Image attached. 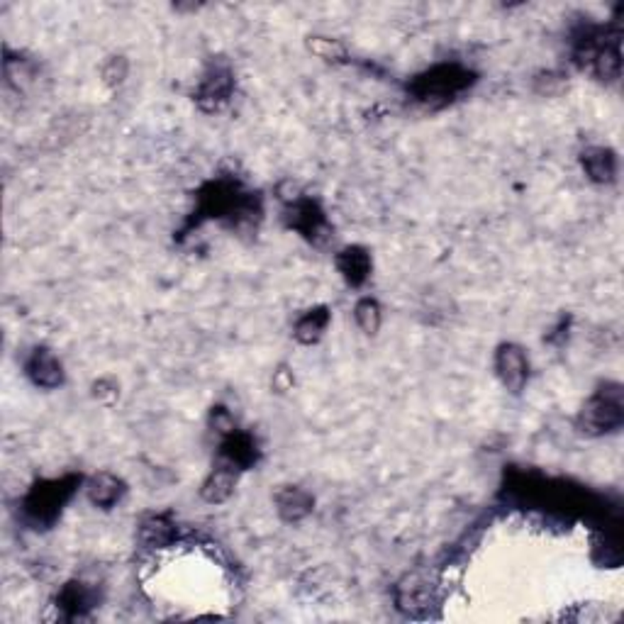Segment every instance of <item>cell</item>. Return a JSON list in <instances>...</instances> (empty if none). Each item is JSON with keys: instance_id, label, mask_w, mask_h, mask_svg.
I'll use <instances>...</instances> for the list:
<instances>
[{"instance_id": "5", "label": "cell", "mask_w": 624, "mask_h": 624, "mask_svg": "<svg viewBox=\"0 0 624 624\" xmlns=\"http://www.w3.org/2000/svg\"><path fill=\"white\" fill-rule=\"evenodd\" d=\"M27 376L32 379L34 386L40 388H57L64 380V371L61 363L57 361V356L47 352V349H37L30 361H27Z\"/></svg>"}, {"instance_id": "1", "label": "cell", "mask_w": 624, "mask_h": 624, "mask_svg": "<svg viewBox=\"0 0 624 624\" xmlns=\"http://www.w3.org/2000/svg\"><path fill=\"white\" fill-rule=\"evenodd\" d=\"M624 420L622 390L620 386H612L610 390H600L585 403L578 417V427L585 434H605V432L617 430Z\"/></svg>"}, {"instance_id": "9", "label": "cell", "mask_w": 624, "mask_h": 624, "mask_svg": "<svg viewBox=\"0 0 624 624\" xmlns=\"http://www.w3.org/2000/svg\"><path fill=\"white\" fill-rule=\"evenodd\" d=\"M337 266L352 286H361L371 273V256L361 246H349L337 256Z\"/></svg>"}, {"instance_id": "14", "label": "cell", "mask_w": 624, "mask_h": 624, "mask_svg": "<svg viewBox=\"0 0 624 624\" xmlns=\"http://www.w3.org/2000/svg\"><path fill=\"white\" fill-rule=\"evenodd\" d=\"M329 322V315L325 308H320V310H310L305 312L303 317L298 320L296 325V337L298 342H303V344H312V342H317V339L322 337V332H325V327H327Z\"/></svg>"}, {"instance_id": "13", "label": "cell", "mask_w": 624, "mask_h": 624, "mask_svg": "<svg viewBox=\"0 0 624 624\" xmlns=\"http://www.w3.org/2000/svg\"><path fill=\"white\" fill-rule=\"evenodd\" d=\"M95 595L88 591L84 583H68L59 595V610H64L68 617H81L88 608H94Z\"/></svg>"}, {"instance_id": "17", "label": "cell", "mask_w": 624, "mask_h": 624, "mask_svg": "<svg viewBox=\"0 0 624 624\" xmlns=\"http://www.w3.org/2000/svg\"><path fill=\"white\" fill-rule=\"evenodd\" d=\"M310 49L322 57V59H339L344 57V47L339 42H332V40H322V37H315L310 42Z\"/></svg>"}, {"instance_id": "7", "label": "cell", "mask_w": 624, "mask_h": 624, "mask_svg": "<svg viewBox=\"0 0 624 624\" xmlns=\"http://www.w3.org/2000/svg\"><path fill=\"white\" fill-rule=\"evenodd\" d=\"M432 593H434V588H432V583L427 578H422L420 574L407 575L406 581L397 585V608L407 610V612L430 608Z\"/></svg>"}, {"instance_id": "15", "label": "cell", "mask_w": 624, "mask_h": 624, "mask_svg": "<svg viewBox=\"0 0 624 624\" xmlns=\"http://www.w3.org/2000/svg\"><path fill=\"white\" fill-rule=\"evenodd\" d=\"M174 537H176V530H174V524L166 522L164 517H152V520H147V522L142 524L144 547H169L171 541H174Z\"/></svg>"}, {"instance_id": "11", "label": "cell", "mask_w": 624, "mask_h": 624, "mask_svg": "<svg viewBox=\"0 0 624 624\" xmlns=\"http://www.w3.org/2000/svg\"><path fill=\"white\" fill-rule=\"evenodd\" d=\"M583 169L585 174L598 181V183H610L617 176V159L615 154L605 147H593L583 154Z\"/></svg>"}, {"instance_id": "6", "label": "cell", "mask_w": 624, "mask_h": 624, "mask_svg": "<svg viewBox=\"0 0 624 624\" xmlns=\"http://www.w3.org/2000/svg\"><path fill=\"white\" fill-rule=\"evenodd\" d=\"M242 468H236L235 464H229L225 459H219V464L215 466V471L208 476V481L203 486V498L208 503H222L232 495V490L236 486Z\"/></svg>"}, {"instance_id": "2", "label": "cell", "mask_w": 624, "mask_h": 624, "mask_svg": "<svg viewBox=\"0 0 624 624\" xmlns=\"http://www.w3.org/2000/svg\"><path fill=\"white\" fill-rule=\"evenodd\" d=\"M78 483H81V478L67 476V478H59V481H49L37 486L25 500L27 517H30L34 524L54 522L57 515H59L61 505H64V503L74 495V490L78 488Z\"/></svg>"}, {"instance_id": "12", "label": "cell", "mask_w": 624, "mask_h": 624, "mask_svg": "<svg viewBox=\"0 0 624 624\" xmlns=\"http://www.w3.org/2000/svg\"><path fill=\"white\" fill-rule=\"evenodd\" d=\"M276 503H279L281 517L288 520V522L303 520L312 507V498L300 488H283L279 495H276Z\"/></svg>"}, {"instance_id": "4", "label": "cell", "mask_w": 624, "mask_h": 624, "mask_svg": "<svg viewBox=\"0 0 624 624\" xmlns=\"http://www.w3.org/2000/svg\"><path fill=\"white\" fill-rule=\"evenodd\" d=\"M495 369L510 393H520L530 379V361L517 344H503L495 354Z\"/></svg>"}, {"instance_id": "8", "label": "cell", "mask_w": 624, "mask_h": 624, "mask_svg": "<svg viewBox=\"0 0 624 624\" xmlns=\"http://www.w3.org/2000/svg\"><path fill=\"white\" fill-rule=\"evenodd\" d=\"M232 94V76L222 68H215L203 78V84L198 88V103L205 110H218L222 103L227 101Z\"/></svg>"}, {"instance_id": "3", "label": "cell", "mask_w": 624, "mask_h": 624, "mask_svg": "<svg viewBox=\"0 0 624 624\" xmlns=\"http://www.w3.org/2000/svg\"><path fill=\"white\" fill-rule=\"evenodd\" d=\"M471 84V74L459 67H437L417 78L415 95L427 105H444Z\"/></svg>"}, {"instance_id": "16", "label": "cell", "mask_w": 624, "mask_h": 624, "mask_svg": "<svg viewBox=\"0 0 624 624\" xmlns=\"http://www.w3.org/2000/svg\"><path fill=\"white\" fill-rule=\"evenodd\" d=\"M354 317H356V325L366 332V334H376L380 327V308L376 300H371V298H363V300H359V305H356L354 310Z\"/></svg>"}, {"instance_id": "10", "label": "cell", "mask_w": 624, "mask_h": 624, "mask_svg": "<svg viewBox=\"0 0 624 624\" xmlns=\"http://www.w3.org/2000/svg\"><path fill=\"white\" fill-rule=\"evenodd\" d=\"M85 490H88V498H91L94 505L112 507L122 498L125 483L120 481L118 476H112V473H98V476H94V478L88 481Z\"/></svg>"}]
</instances>
